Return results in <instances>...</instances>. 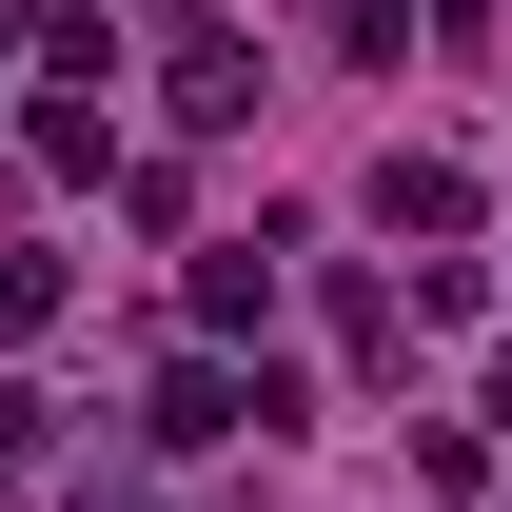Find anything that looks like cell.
I'll return each instance as SVG.
<instances>
[{
    "label": "cell",
    "mask_w": 512,
    "mask_h": 512,
    "mask_svg": "<svg viewBox=\"0 0 512 512\" xmlns=\"http://www.w3.org/2000/svg\"><path fill=\"white\" fill-rule=\"evenodd\" d=\"M20 138H40V178H119V79H40Z\"/></svg>",
    "instance_id": "1"
},
{
    "label": "cell",
    "mask_w": 512,
    "mask_h": 512,
    "mask_svg": "<svg viewBox=\"0 0 512 512\" xmlns=\"http://www.w3.org/2000/svg\"><path fill=\"white\" fill-rule=\"evenodd\" d=\"M276 256H296V217H256V237H197V335H256V316H276Z\"/></svg>",
    "instance_id": "2"
},
{
    "label": "cell",
    "mask_w": 512,
    "mask_h": 512,
    "mask_svg": "<svg viewBox=\"0 0 512 512\" xmlns=\"http://www.w3.org/2000/svg\"><path fill=\"white\" fill-rule=\"evenodd\" d=\"M375 217H394V237H473V158L394 138V158H375Z\"/></svg>",
    "instance_id": "3"
},
{
    "label": "cell",
    "mask_w": 512,
    "mask_h": 512,
    "mask_svg": "<svg viewBox=\"0 0 512 512\" xmlns=\"http://www.w3.org/2000/svg\"><path fill=\"white\" fill-rule=\"evenodd\" d=\"M158 434H178V453L256 434V375H237V355H178V375H158Z\"/></svg>",
    "instance_id": "4"
},
{
    "label": "cell",
    "mask_w": 512,
    "mask_h": 512,
    "mask_svg": "<svg viewBox=\"0 0 512 512\" xmlns=\"http://www.w3.org/2000/svg\"><path fill=\"white\" fill-rule=\"evenodd\" d=\"M178 119H197V138H237V119H256V60H237V40H217V20H197V40H178Z\"/></svg>",
    "instance_id": "5"
},
{
    "label": "cell",
    "mask_w": 512,
    "mask_h": 512,
    "mask_svg": "<svg viewBox=\"0 0 512 512\" xmlns=\"http://www.w3.org/2000/svg\"><path fill=\"white\" fill-rule=\"evenodd\" d=\"M20 335H60V256L40 237H0V355H20Z\"/></svg>",
    "instance_id": "6"
},
{
    "label": "cell",
    "mask_w": 512,
    "mask_h": 512,
    "mask_svg": "<svg viewBox=\"0 0 512 512\" xmlns=\"http://www.w3.org/2000/svg\"><path fill=\"white\" fill-rule=\"evenodd\" d=\"M335 40H355V60H394V40H414V0H335Z\"/></svg>",
    "instance_id": "7"
},
{
    "label": "cell",
    "mask_w": 512,
    "mask_h": 512,
    "mask_svg": "<svg viewBox=\"0 0 512 512\" xmlns=\"http://www.w3.org/2000/svg\"><path fill=\"white\" fill-rule=\"evenodd\" d=\"M40 434H60V414H40V394H20V375H0V453H40Z\"/></svg>",
    "instance_id": "8"
},
{
    "label": "cell",
    "mask_w": 512,
    "mask_h": 512,
    "mask_svg": "<svg viewBox=\"0 0 512 512\" xmlns=\"http://www.w3.org/2000/svg\"><path fill=\"white\" fill-rule=\"evenodd\" d=\"M473 414H493V434H512V355H493V375H473Z\"/></svg>",
    "instance_id": "9"
}]
</instances>
